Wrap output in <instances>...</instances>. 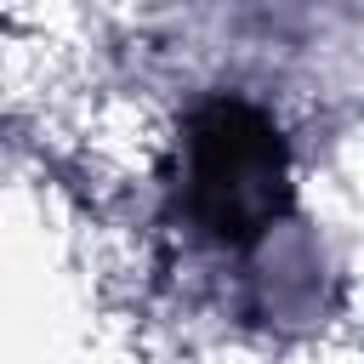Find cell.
I'll use <instances>...</instances> for the list:
<instances>
[{"instance_id": "6da1fadb", "label": "cell", "mask_w": 364, "mask_h": 364, "mask_svg": "<svg viewBox=\"0 0 364 364\" xmlns=\"http://www.w3.org/2000/svg\"><path fill=\"white\" fill-rule=\"evenodd\" d=\"M290 199L296 182L284 131L256 102L210 97L188 114L176 142V210L199 239L245 250L290 216Z\"/></svg>"}]
</instances>
